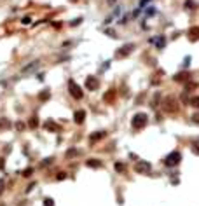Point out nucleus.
I'll return each mask as SVG.
<instances>
[{
	"mask_svg": "<svg viewBox=\"0 0 199 206\" xmlns=\"http://www.w3.org/2000/svg\"><path fill=\"white\" fill-rule=\"evenodd\" d=\"M147 122H148V117H147V113H136L135 117H133V121H131V126H133V129L135 131H142L145 126H147Z\"/></svg>",
	"mask_w": 199,
	"mask_h": 206,
	"instance_id": "nucleus-1",
	"label": "nucleus"
},
{
	"mask_svg": "<svg viewBox=\"0 0 199 206\" xmlns=\"http://www.w3.org/2000/svg\"><path fill=\"white\" fill-rule=\"evenodd\" d=\"M180 159H182V155H180V152H171V154H168L166 155V159H164V166H168V168H173V166H176L180 163Z\"/></svg>",
	"mask_w": 199,
	"mask_h": 206,
	"instance_id": "nucleus-2",
	"label": "nucleus"
},
{
	"mask_svg": "<svg viewBox=\"0 0 199 206\" xmlns=\"http://www.w3.org/2000/svg\"><path fill=\"white\" fill-rule=\"evenodd\" d=\"M68 91H70V95H72L75 100H80V98H82V95H84V93H82V89H80V86H79L74 79H70V80H68Z\"/></svg>",
	"mask_w": 199,
	"mask_h": 206,
	"instance_id": "nucleus-3",
	"label": "nucleus"
},
{
	"mask_svg": "<svg viewBox=\"0 0 199 206\" xmlns=\"http://www.w3.org/2000/svg\"><path fill=\"white\" fill-rule=\"evenodd\" d=\"M150 170H152V166H150V163H147V161H138V163L135 164V171H136L138 175H148Z\"/></svg>",
	"mask_w": 199,
	"mask_h": 206,
	"instance_id": "nucleus-4",
	"label": "nucleus"
},
{
	"mask_svg": "<svg viewBox=\"0 0 199 206\" xmlns=\"http://www.w3.org/2000/svg\"><path fill=\"white\" fill-rule=\"evenodd\" d=\"M163 108H164L166 112H175L178 107H176V103H175V98H173V96H169V98L166 100V103L163 105Z\"/></svg>",
	"mask_w": 199,
	"mask_h": 206,
	"instance_id": "nucleus-5",
	"label": "nucleus"
},
{
	"mask_svg": "<svg viewBox=\"0 0 199 206\" xmlns=\"http://www.w3.org/2000/svg\"><path fill=\"white\" fill-rule=\"evenodd\" d=\"M133 49H135V44H126L122 49H119V51H117V56H119V58H124V56H127Z\"/></svg>",
	"mask_w": 199,
	"mask_h": 206,
	"instance_id": "nucleus-6",
	"label": "nucleus"
},
{
	"mask_svg": "<svg viewBox=\"0 0 199 206\" xmlns=\"http://www.w3.org/2000/svg\"><path fill=\"white\" fill-rule=\"evenodd\" d=\"M148 42H150V44H156V47H157V49H163V47H164V44H166V40H164L163 35H161V37H152Z\"/></svg>",
	"mask_w": 199,
	"mask_h": 206,
	"instance_id": "nucleus-7",
	"label": "nucleus"
},
{
	"mask_svg": "<svg viewBox=\"0 0 199 206\" xmlns=\"http://www.w3.org/2000/svg\"><path fill=\"white\" fill-rule=\"evenodd\" d=\"M38 65H40V61H32L30 65H26V66H23V74H30V72H33L35 68H38Z\"/></svg>",
	"mask_w": 199,
	"mask_h": 206,
	"instance_id": "nucleus-8",
	"label": "nucleus"
},
{
	"mask_svg": "<svg viewBox=\"0 0 199 206\" xmlns=\"http://www.w3.org/2000/svg\"><path fill=\"white\" fill-rule=\"evenodd\" d=\"M74 117H75L74 121H75L77 124H82V122H84V117H86V112H84V110H77Z\"/></svg>",
	"mask_w": 199,
	"mask_h": 206,
	"instance_id": "nucleus-9",
	"label": "nucleus"
},
{
	"mask_svg": "<svg viewBox=\"0 0 199 206\" xmlns=\"http://www.w3.org/2000/svg\"><path fill=\"white\" fill-rule=\"evenodd\" d=\"M107 136V131H101V133H96V134H91V143H94V142H98V140H101V138H105Z\"/></svg>",
	"mask_w": 199,
	"mask_h": 206,
	"instance_id": "nucleus-10",
	"label": "nucleus"
},
{
	"mask_svg": "<svg viewBox=\"0 0 199 206\" xmlns=\"http://www.w3.org/2000/svg\"><path fill=\"white\" fill-rule=\"evenodd\" d=\"M49 96H51V89H44L42 93L38 95V100H40V101H46Z\"/></svg>",
	"mask_w": 199,
	"mask_h": 206,
	"instance_id": "nucleus-11",
	"label": "nucleus"
},
{
	"mask_svg": "<svg viewBox=\"0 0 199 206\" xmlns=\"http://www.w3.org/2000/svg\"><path fill=\"white\" fill-rule=\"evenodd\" d=\"M86 84H87V87H93V89H96V87H98V79H93V77H87Z\"/></svg>",
	"mask_w": 199,
	"mask_h": 206,
	"instance_id": "nucleus-12",
	"label": "nucleus"
},
{
	"mask_svg": "<svg viewBox=\"0 0 199 206\" xmlns=\"http://www.w3.org/2000/svg\"><path fill=\"white\" fill-rule=\"evenodd\" d=\"M189 35H192V40H199V26H194L189 30Z\"/></svg>",
	"mask_w": 199,
	"mask_h": 206,
	"instance_id": "nucleus-13",
	"label": "nucleus"
},
{
	"mask_svg": "<svg viewBox=\"0 0 199 206\" xmlns=\"http://www.w3.org/2000/svg\"><path fill=\"white\" fill-rule=\"evenodd\" d=\"M187 79H189V74H178V75L175 77V80H178V82H183Z\"/></svg>",
	"mask_w": 199,
	"mask_h": 206,
	"instance_id": "nucleus-14",
	"label": "nucleus"
},
{
	"mask_svg": "<svg viewBox=\"0 0 199 206\" xmlns=\"http://www.w3.org/2000/svg\"><path fill=\"white\" fill-rule=\"evenodd\" d=\"M190 105L196 107V108H199V96H192L190 98Z\"/></svg>",
	"mask_w": 199,
	"mask_h": 206,
	"instance_id": "nucleus-15",
	"label": "nucleus"
},
{
	"mask_svg": "<svg viewBox=\"0 0 199 206\" xmlns=\"http://www.w3.org/2000/svg\"><path fill=\"white\" fill-rule=\"evenodd\" d=\"M87 166H89V168H100L101 163L100 161H87Z\"/></svg>",
	"mask_w": 199,
	"mask_h": 206,
	"instance_id": "nucleus-16",
	"label": "nucleus"
},
{
	"mask_svg": "<svg viewBox=\"0 0 199 206\" xmlns=\"http://www.w3.org/2000/svg\"><path fill=\"white\" fill-rule=\"evenodd\" d=\"M37 126H38V121H37L35 117H32V119H30V128H37Z\"/></svg>",
	"mask_w": 199,
	"mask_h": 206,
	"instance_id": "nucleus-17",
	"label": "nucleus"
},
{
	"mask_svg": "<svg viewBox=\"0 0 199 206\" xmlns=\"http://www.w3.org/2000/svg\"><path fill=\"white\" fill-rule=\"evenodd\" d=\"M115 170L121 173V171H124V170H126V166H124V164H121V163H115Z\"/></svg>",
	"mask_w": 199,
	"mask_h": 206,
	"instance_id": "nucleus-18",
	"label": "nucleus"
},
{
	"mask_svg": "<svg viewBox=\"0 0 199 206\" xmlns=\"http://www.w3.org/2000/svg\"><path fill=\"white\" fill-rule=\"evenodd\" d=\"M7 126H9V122L5 119H0V128H7Z\"/></svg>",
	"mask_w": 199,
	"mask_h": 206,
	"instance_id": "nucleus-19",
	"label": "nucleus"
},
{
	"mask_svg": "<svg viewBox=\"0 0 199 206\" xmlns=\"http://www.w3.org/2000/svg\"><path fill=\"white\" fill-rule=\"evenodd\" d=\"M192 122L199 124V113H194V115H192Z\"/></svg>",
	"mask_w": 199,
	"mask_h": 206,
	"instance_id": "nucleus-20",
	"label": "nucleus"
},
{
	"mask_svg": "<svg viewBox=\"0 0 199 206\" xmlns=\"http://www.w3.org/2000/svg\"><path fill=\"white\" fill-rule=\"evenodd\" d=\"M32 171H33L32 168H26V170L23 171V175H25V176H30V175H32Z\"/></svg>",
	"mask_w": 199,
	"mask_h": 206,
	"instance_id": "nucleus-21",
	"label": "nucleus"
},
{
	"mask_svg": "<svg viewBox=\"0 0 199 206\" xmlns=\"http://www.w3.org/2000/svg\"><path fill=\"white\" fill-rule=\"evenodd\" d=\"M44 204H46V206H53V199H44Z\"/></svg>",
	"mask_w": 199,
	"mask_h": 206,
	"instance_id": "nucleus-22",
	"label": "nucleus"
},
{
	"mask_svg": "<svg viewBox=\"0 0 199 206\" xmlns=\"http://www.w3.org/2000/svg\"><path fill=\"white\" fill-rule=\"evenodd\" d=\"M185 7L189 9V7H194V2H192V0H187V2H185Z\"/></svg>",
	"mask_w": 199,
	"mask_h": 206,
	"instance_id": "nucleus-23",
	"label": "nucleus"
},
{
	"mask_svg": "<svg viewBox=\"0 0 199 206\" xmlns=\"http://www.w3.org/2000/svg\"><path fill=\"white\" fill-rule=\"evenodd\" d=\"M4 185H5V182H4V180H0V194L4 192Z\"/></svg>",
	"mask_w": 199,
	"mask_h": 206,
	"instance_id": "nucleus-24",
	"label": "nucleus"
},
{
	"mask_svg": "<svg viewBox=\"0 0 199 206\" xmlns=\"http://www.w3.org/2000/svg\"><path fill=\"white\" fill-rule=\"evenodd\" d=\"M56 178H58V180H63V178H66V175H63V171H59V175H58Z\"/></svg>",
	"mask_w": 199,
	"mask_h": 206,
	"instance_id": "nucleus-25",
	"label": "nucleus"
},
{
	"mask_svg": "<svg viewBox=\"0 0 199 206\" xmlns=\"http://www.w3.org/2000/svg\"><path fill=\"white\" fill-rule=\"evenodd\" d=\"M16 128H18V129H23L25 124H23V122H16Z\"/></svg>",
	"mask_w": 199,
	"mask_h": 206,
	"instance_id": "nucleus-26",
	"label": "nucleus"
},
{
	"mask_svg": "<svg viewBox=\"0 0 199 206\" xmlns=\"http://www.w3.org/2000/svg\"><path fill=\"white\" fill-rule=\"evenodd\" d=\"M21 23H25V25H28V23H30V18H23V19H21Z\"/></svg>",
	"mask_w": 199,
	"mask_h": 206,
	"instance_id": "nucleus-27",
	"label": "nucleus"
},
{
	"mask_svg": "<svg viewBox=\"0 0 199 206\" xmlns=\"http://www.w3.org/2000/svg\"><path fill=\"white\" fill-rule=\"evenodd\" d=\"M192 149H194V152H196V154H199V147H196V145H194Z\"/></svg>",
	"mask_w": 199,
	"mask_h": 206,
	"instance_id": "nucleus-28",
	"label": "nucleus"
}]
</instances>
